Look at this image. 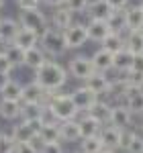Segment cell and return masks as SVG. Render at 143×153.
<instances>
[{
  "label": "cell",
  "mask_w": 143,
  "mask_h": 153,
  "mask_svg": "<svg viewBox=\"0 0 143 153\" xmlns=\"http://www.w3.org/2000/svg\"><path fill=\"white\" fill-rule=\"evenodd\" d=\"M108 25L112 31H123L125 29V21H123V10H115L108 16Z\"/></svg>",
  "instance_id": "36"
},
{
  "label": "cell",
  "mask_w": 143,
  "mask_h": 153,
  "mask_svg": "<svg viewBox=\"0 0 143 153\" xmlns=\"http://www.w3.org/2000/svg\"><path fill=\"white\" fill-rule=\"evenodd\" d=\"M45 90L33 80L27 86H23V92H21V102H45Z\"/></svg>",
  "instance_id": "19"
},
{
  "label": "cell",
  "mask_w": 143,
  "mask_h": 153,
  "mask_svg": "<svg viewBox=\"0 0 143 153\" xmlns=\"http://www.w3.org/2000/svg\"><path fill=\"white\" fill-rule=\"evenodd\" d=\"M19 2V6H37L41 0H16Z\"/></svg>",
  "instance_id": "46"
},
{
  "label": "cell",
  "mask_w": 143,
  "mask_h": 153,
  "mask_svg": "<svg viewBox=\"0 0 143 153\" xmlns=\"http://www.w3.org/2000/svg\"><path fill=\"white\" fill-rule=\"evenodd\" d=\"M123 98H125V106L135 114H143V88H133L127 86L123 90Z\"/></svg>",
  "instance_id": "10"
},
{
  "label": "cell",
  "mask_w": 143,
  "mask_h": 153,
  "mask_svg": "<svg viewBox=\"0 0 143 153\" xmlns=\"http://www.w3.org/2000/svg\"><path fill=\"white\" fill-rule=\"evenodd\" d=\"M139 129H141V133H143V120H141V125H139Z\"/></svg>",
  "instance_id": "49"
},
{
  "label": "cell",
  "mask_w": 143,
  "mask_h": 153,
  "mask_svg": "<svg viewBox=\"0 0 143 153\" xmlns=\"http://www.w3.org/2000/svg\"><path fill=\"white\" fill-rule=\"evenodd\" d=\"M25 123H29V127L35 131V133H39V129H41V125L45 123V118H33V120H25Z\"/></svg>",
  "instance_id": "45"
},
{
  "label": "cell",
  "mask_w": 143,
  "mask_h": 153,
  "mask_svg": "<svg viewBox=\"0 0 143 153\" xmlns=\"http://www.w3.org/2000/svg\"><path fill=\"white\" fill-rule=\"evenodd\" d=\"M86 12H88V16L90 19H98V21H108V16L112 14V8L108 6L107 0H92V2H88V6H86Z\"/></svg>",
  "instance_id": "18"
},
{
  "label": "cell",
  "mask_w": 143,
  "mask_h": 153,
  "mask_svg": "<svg viewBox=\"0 0 143 153\" xmlns=\"http://www.w3.org/2000/svg\"><path fill=\"white\" fill-rule=\"evenodd\" d=\"M84 86L90 88L92 92H96L98 96L112 94V82L104 76V71H94V74H90V76L84 80Z\"/></svg>",
  "instance_id": "6"
},
{
  "label": "cell",
  "mask_w": 143,
  "mask_h": 153,
  "mask_svg": "<svg viewBox=\"0 0 143 153\" xmlns=\"http://www.w3.org/2000/svg\"><path fill=\"white\" fill-rule=\"evenodd\" d=\"M133 135H135V131H131V127L121 129V145H119V149H125V147H127V143L131 141Z\"/></svg>",
  "instance_id": "40"
},
{
  "label": "cell",
  "mask_w": 143,
  "mask_h": 153,
  "mask_svg": "<svg viewBox=\"0 0 143 153\" xmlns=\"http://www.w3.org/2000/svg\"><path fill=\"white\" fill-rule=\"evenodd\" d=\"M63 147H61V141H49L43 143V153H60Z\"/></svg>",
  "instance_id": "43"
},
{
  "label": "cell",
  "mask_w": 143,
  "mask_h": 153,
  "mask_svg": "<svg viewBox=\"0 0 143 153\" xmlns=\"http://www.w3.org/2000/svg\"><path fill=\"white\" fill-rule=\"evenodd\" d=\"M41 2H45V4H49V6H53V8H55V6H61L66 0H41Z\"/></svg>",
  "instance_id": "47"
},
{
  "label": "cell",
  "mask_w": 143,
  "mask_h": 153,
  "mask_svg": "<svg viewBox=\"0 0 143 153\" xmlns=\"http://www.w3.org/2000/svg\"><path fill=\"white\" fill-rule=\"evenodd\" d=\"M131 59L133 53L127 47H121L119 51L112 53V70H117L119 74H125V71L131 68Z\"/></svg>",
  "instance_id": "23"
},
{
  "label": "cell",
  "mask_w": 143,
  "mask_h": 153,
  "mask_svg": "<svg viewBox=\"0 0 143 153\" xmlns=\"http://www.w3.org/2000/svg\"><path fill=\"white\" fill-rule=\"evenodd\" d=\"M78 143H80V151H84V153H102L104 151V145H102V141H100L98 135L82 137Z\"/></svg>",
  "instance_id": "28"
},
{
  "label": "cell",
  "mask_w": 143,
  "mask_h": 153,
  "mask_svg": "<svg viewBox=\"0 0 143 153\" xmlns=\"http://www.w3.org/2000/svg\"><path fill=\"white\" fill-rule=\"evenodd\" d=\"M70 74H72V78H76V80H86L90 74H94V65H92V59L90 57H86V55H78V57H74L70 59Z\"/></svg>",
  "instance_id": "7"
},
{
  "label": "cell",
  "mask_w": 143,
  "mask_h": 153,
  "mask_svg": "<svg viewBox=\"0 0 143 153\" xmlns=\"http://www.w3.org/2000/svg\"><path fill=\"white\" fill-rule=\"evenodd\" d=\"M14 70V65L10 63V59L4 55V51H0V71H4V74H10Z\"/></svg>",
  "instance_id": "42"
},
{
  "label": "cell",
  "mask_w": 143,
  "mask_h": 153,
  "mask_svg": "<svg viewBox=\"0 0 143 153\" xmlns=\"http://www.w3.org/2000/svg\"><path fill=\"white\" fill-rule=\"evenodd\" d=\"M12 145H14V139L12 135L8 133H0V153H10L12 151Z\"/></svg>",
  "instance_id": "38"
},
{
  "label": "cell",
  "mask_w": 143,
  "mask_h": 153,
  "mask_svg": "<svg viewBox=\"0 0 143 153\" xmlns=\"http://www.w3.org/2000/svg\"><path fill=\"white\" fill-rule=\"evenodd\" d=\"M72 16H74V12L68 8V6H55V10L51 14V25H53V29H60L63 31L68 25H72Z\"/></svg>",
  "instance_id": "22"
},
{
  "label": "cell",
  "mask_w": 143,
  "mask_h": 153,
  "mask_svg": "<svg viewBox=\"0 0 143 153\" xmlns=\"http://www.w3.org/2000/svg\"><path fill=\"white\" fill-rule=\"evenodd\" d=\"M63 41L68 49H80L88 43V33H86V25L82 23H72L63 31Z\"/></svg>",
  "instance_id": "5"
},
{
  "label": "cell",
  "mask_w": 143,
  "mask_h": 153,
  "mask_svg": "<svg viewBox=\"0 0 143 153\" xmlns=\"http://www.w3.org/2000/svg\"><path fill=\"white\" fill-rule=\"evenodd\" d=\"M123 21H125V31H137L143 29V10L137 6H125L123 8Z\"/></svg>",
  "instance_id": "14"
},
{
  "label": "cell",
  "mask_w": 143,
  "mask_h": 153,
  "mask_svg": "<svg viewBox=\"0 0 143 153\" xmlns=\"http://www.w3.org/2000/svg\"><path fill=\"white\" fill-rule=\"evenodd\" d=\"M2 6H4V0H0V8H2Z\"/></svg>",
  "instance_id": "50"
},
{
  "label": "cell",
  "mask_w": 143,
  "mask_h": 153,
  "mask_svg": "<svg viewBox=\"0 0 143 153\" xmlns=\"http://www.w3.org/2000/svg\"><path fill=\"white\" fill-rule=\"evenodd\" d=\"M123 80H125L127 86L143 88V71H131V70H127V71H125V76H123Z\"/></svg>",
  "instance_id": "34"
},
{
  "label": "cell",
  "mask_w": 143,
  "mask_h": 153,
  "mask_svg": "<svg viewBox=\"0 0 143 153\" xmlns=\"http://www.w3.org/2000/svg\"><path fill=\"white\" fill-rule=\"evenodd\" d=\"M16 31H19V21H14V19H0V41H4V43H10L12 37L16 35Z\"/></svg>",
  "instance_id": "27"
},
{
  "label": "cell",
  "mask_w": 143,
  "mask_h": 153,
  "mask_svg": "<svg viewBox=\"0 0 143 153\" xmlns=\"http://www.w3.org/2000/svg\"><path fill=\"white\" fill-rule=\"evenodd\" d=\"M78 120V127H80V135L82 137H92V135H98V131L102 127V123L94 118L92 114H88V112H82V117L76 118Z\"/></svg>",
  "instance_id": "17"
},
{
  "label": "cell",
  "mask_w": 143,
  "mask_h": 153,
  "mask_svg": "<svg viewBox=\"0 0 143 153\" xmlns=\"http://www.w3.org/2000/svg\"><path fill=\"white\" fill-rule=\"evenodd\" d=\"M131 71H143V53H133L131 59Z\"/></svg>",
  "instance_id": "41"
},
{
  "label": "cell",
  "mask_w": 143,
  "mask_h": 153,
  "mask_svg": "<svg viewBox=\"0 0 143 153\" xmlns=\"http://www.w3.org/2000/svg\"><path fill=\"white\" fill-rule=\"evenodd\" d=\"M21 112V100H10V98H0V117L4 120H14Z\"/></svg>",
  "instance_id": "24"
},
{
  "label": "cell",
  "mask_w": 143,
  "mask_h": 153,
  "mask_svg": "<svg viewBox=\"0 0 143 153\" xmlns=\"http://www.w3.org/2000/svg\"><path fill=\"white\" fill-rule=\"evenodd\" d=\"M98 137H100V141L104 145V151H115V149H119L121 145V129L119 127H115V125H108V127H100L98 131Z\"/></svg>",
  "instance_id": "11"
},
{
  "label": "cell",
  "mask_w": 143,
  "mask_h": 153,
  "mask_svg": "<svg viewBox=\"0 0 143 153\" xmlns=\"http://www.w3.org/2000/svg\"><path fill=\"white\" fill-rule=\"evenodd\" d=\"M88 2H90V0H66V2H63V6H68V8L76 14V12H86Z\"/></svg>",
  "instance_id": "37"
},
{
  "label": "cell",
  "mask_w": 143,
  "mask_h": 153,
  "mask_svg": "<svg viewBox=\"0 0 143 153\" xmlns=\"http://www.w3.org/2000/svg\"><path fill=\"white\" fill-rule=\"evenodd\" d=\"M108 6L112 8V10H123L127 4H129V0H107Z\"/></svg>",
  "instance_id": "44"
},
{
  "label": "cell",
  "mask_w": 143,
  "mask_h": 153,
  "mask_svg": "<svg viewBox=\"0 0 143 153\" xmlns=\"http://www.w3.org/2000/svg\"><path fill=\"white\" fill-rule=\"evenodd\" d=\"M125 151L129 153H143V135H133L131 141L127 143V147H125Z\"/></svg>",
  "instance_id": "35"
},
{
  "label": "cell",
  "mask_w": 143,
  "mask_h": 153,
  "mask_svg": "<svg viewBox=\"0 0 143 153\" xmlns=\"http://www.w3.org/2000/svg\"><path fill=\"white\" fill-rule=\"evenodd\" d=\"M27 147H29V153H39V151L43 153V141H41V137L35 133V135L27 141Z\"/></svg>",
  "instance_id": "39"
},
{
  "label": "cell",
  "mask_w": 143,
  "mask_h": 153,
  "mask_svg": "<svg viewBox=\"0 0 143 153\" xmlns=\"http://www.w3.org/2000/svg\"><path fill=\"white\" fill-rule=\"evenodd\" d=\"M41 137L43 143H49V141H60V127H57V120H45L41 125V129L37 133Z\"/></svg>",
  "instance_id": "25"
},
{
  "label": "cell",
  "mask_w": 143,
  "mask_h": 153,
  "mask_svg": "<svg viewBox=\"0 0 143 153\" xmlns=\"http://www.w3.org/2000/svg\"><path fill=\"white\" fill-rule=\"evenodd\" d=\"M100 45L115 53V51H119L121 47H125V37L121 35V31H110V33L100 41Z\"/></svg>",
  "instance_id": "29"
},
{
  "label": "cell",
  "mask_w": 143,
  "mask_h": 153,
  "mask_svg": "<svg viewBox=\"0 0 143 153\" xmlns=\"http://www.w3.org/2000/svg\"><path fill=\"white\" fill-rule=\"evenodd\" d=\"M2 51H4V55H6V57L10 59V63L14 65V68H16V65H23L25 51L19 47V45H14V43L10 41V43H6V47L2 49Z\"/></svg>",
  "instance_id": "33"
},
{
  "label": "cell",
  "mask_w": 143,
  "mask_h": 153,
  "mask_svg": "<svg viewBox=\"0 0 143 153\" xmlns=\"http://www.w3.org/2000/svg\"><path fill=\"white\" fill-rule=\"evenodd\" d=\"M70 96H72V100H74V104H76V108H78V112H86V110H88V108H90V106L100 98L96 92H92V90H90V88H86V86L76 88Z\"/></svg>",
  "instance_id": "8"
},
{
  "label": "cell",
  "mask_w": 143,
  "mask_h": 153,
  "mask_svg": "<svg viewBox=\"0 0 143 153\" xmlns=\"http://www.w3.org/2000/svg\"><path fill=\"white\" fill-rule=\"evenodd\" d=\"M57 127H60V141L61 143H78L82 139L80 127H78V120L76 118L61 120V123H57Z\"/></svg>",
  "instance_id": "12"
},
{
  "label": "cell",
  "mask_w": 143,
  "mask_h": 153,
  "mask_svg": "<svg viewBox=\"0 0 143 153\" xmlns=\"http://www.w3.org/2000/svg\"><path fill=\"white\" fill-rule=\"evenodd\" d=\"M21 92H23V86L16 80H12V78L0 88V96L2 98H10V100H21Z\"/></svg>",
  "instance_id": "31"
},
{
  "label": "cell",
  "mask_w": 143,
  "mask_h": 153,
  "mask_svg": "<svg viewBox=\"0 0 143 153\" xmlns=\"http://www.w3.org/2000/svg\"><path fill=\"white\" fill-rule=\"evenodd\" d=\"M125 47L131 53H143V29L137 31H127L125 37Z\"/></svg>",
  "instance_id": "26"
},
{
  "label": "cell",
  "mask_w": 143,
  "mask_h": 153,
  "mask_svg": "<svg viewBox=\"0 0 143 153\" xmlns=\"http://www.w3.org/2000/svg\"><path fill=\"white\" fill-rule=\"evenodd\" d=\"M47 106L45 102H21V112L19 117L23 120H33V118H45Z\"/></svg>",
  "instance_id": "16"
},
{
  "label": "cell",
  "mask_w": 143,
  "mask_h": 153,
  "mask_svg": "<svg viewBox=\"0 0 143 153\" xmlns=\"http://www.w3.org/2000/svg\"><path fill=\"white\" fill-rule=\"evenodd\" d=\"M90 59H92V65H94L96 71H104L107 74V71L112 70V51H108V49L100 47Z\"/></svg>",
  "instance_id": "20"
},
{
  "label": "cell",
  "mask_w": 143,
  "mask_h": 153,
  "mask_svg": "<svg viewBox=\"0 0 143 153\" xmlns=\"http://www.w3.org/2000/svg\"><path fill=\"white\" fill-rule=\"evenodd\" d=\"M35 71H37L35 82L39 84L45 92L60 90V88H63L66 82H68V71L63 70L57 61H53V59H45Z\"/></svg>",
  "instance_id": "1"
},
{
  "label": "cell",
  "mask_w": 143,
  "mask_h": 153,
  "mask_svg": "<svg viewBox=\"0 0 143 153\" xmlns=\"http://www.w3.org/2000/svg\"><path fill=\"white\" fill-rule=\"evenodd\" d=\"M139 8H141V10H143V2H141V4H139Z\"/></svg>",
  "instance_id": "51"
},
{
  "label": "cell",
  "mask_w": 143,
  "mask_h": 153,
  "mask_svg": "<svg viewBox=\"0 0 143 153\" xmlns=\"http://www.w3.org/2000/svg\"><path fill=\"white\" fill-rule=\"evenodd\" d=\"M10 80V74H4V71H0V88L4 86V84Z\"/></svg>",
  "instance_id": "48"
},
{
  "label": "cell",
  "mask_w": 143,
  "mask_h": 153,
  "mask_svg": "<svg viewBox=\"0 0 143 153\" xmlns=\"http://www.w3.org/2000/svg\"><path fill=\"white\" fill-rule=\"evenodd\" d=\"M0 45H2V41H0Z\"/></svg>",
  "instance_id": "52"
},
{
  "label": "cell",
  "mask_w": 143,
  "mask_h": 153,
  "mask_svg": "<svg viewBox=\"0 0 143 153\" xmlns=\"http://www.w3.org/2000/svg\"><path fill=\"white\" fill-rule=\"evenodd\" d=\"M39 43L41 49L49 53V55H63L68 47H66V41H63V33L60 29H53V27H45L41 33H39Z\"/></svg>",
  "instance_id": "3"
},
{
  "label": "cell",
  "mask_w": 143,
  "mask_h": 153,
  "mask_svg": "<svg viewBox=\"0 0 143 153\" xmlns=\"http://www.w3.org/2000/svg\"><path fill=\"white\" fill-rule=\"evenodd\" d=\"M45 106H47V112L53 117V120H70V118H78V108L74 104L70 94H61L57 90L47 92L45 94Z\"/></svg>",
  "instance_id": "2"
},
{
  "label": "cell",
  "mask_w": 143,
  "mask_h": 153,
  "mask_svg": "<svg viewBox=\"0 0 143 153\" xmlns=\"http://www.w3.org/2000/svg\"><path fill=\"white\" fill-rule=\"evenodd\" d=\"M19 25L41 33L47 27V16L39 8V4L37 6H19Z\"/></svg>",
  "instance_id": "4"
},
{
  "label": "cell",
  "mask_w": 143,
  "mask_h": 153,
  "mask_svg": "<svg viewBox=\"0 0 143 153\" xmlns=\"http://www.w3.org/2000/svg\"><path fill=\"white\" fill-rule=\"evenodd\" d=\"M12 43L19 45L25 51V49H29L39 43V33L33 31V29H29V27H21L19 25V31H16V35L12 37Z\"/></svg>",
  "instance_id": "15"
},
{
  "label": "cell",
  "mask_w": 143,
  "mask_h": 153,
  "mask_svg": "<svg viewBox=\"0 0 143 153\" xmlns=\"http://www.w3.org/2000/svg\"><path fill=\"white\" fill-rule=\"evenodd\" d=\"M108 110H110V104L102 102V100L98 98V100H96V102L90 106V108H88L86 112H88V114H92L94 118H98V120H100V123L104 125V123L108 120Z\"/></svg>",
  "instance_id": "32"
},
{
  "label": "cell",
  "mask_w": 143,
  "mask_h": 153,
  "mask_svg": "<svg viewBox=\"0 0 143 153\" xmlns=\"http://www.w3.org/2000/svg\"><path fill=\"white\" fill-rule=\"evenodd\" d=\"M110 25L108 21H98V19H90L88 25H86V33H88V41H94V43H100L104 37L110 33Z\"/></svg>",
  "instance_id": "13"
},
{
  "label": "cell",
  "mask_w": 143,
  "mask_h": 153,
  "mask_svg": "<svg viewBox=\"0 0 143 153\" xmlns=\"http://www.w3.org/2000/svg\"><path fill=\"white\" fill-rule=\"evenodd\" d=\"M47 59V53L43 51V49L39 47V45H33V47L25 49V59H23V65L27 68H31V70H37L43 61Z\"/></svg>",
  "instance_id": "21"
},
{
  "label": "cell",
  "mask_w": 143,
  "mask_h": 153,
  "mask_svg": "<svg viewBox=\"0 0 143 153\" xmlns=\"http://www.w3.org/2000/svg\"><path fill=\"white\" fill-rule=\"evenodd\" d=\"M10 135H12V139L14 141H23V143H27L33 135H35V131L29 127V123H19V125H14L10 129Z\"/></svg>",
  "instance_id": "30"
},
{
  "label": "cell",
  "mask_w": 143,
  "mask_h": 153,
  "mask_svg": "<svg viewBox=\"0 0 143 153\" xmlns=\"http://www.w3.org/2000/svg\"><path fill=\"white\" fill-rule=\"evenodd\" d=\"M108 125H115V127H119V129H127V127H131L133 123V112L127 108L125 104H117V106H110V110H108Z\"/></svg>",
  "instance_id": "9"
}]
</instances>
